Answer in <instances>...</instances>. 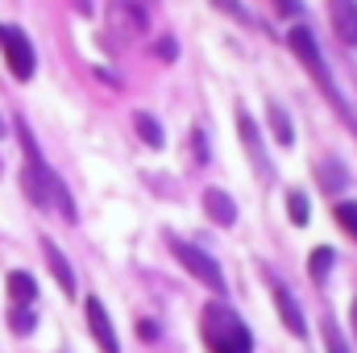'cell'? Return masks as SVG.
I'll list each match as a JSON object with an SVG mask.
<instances>
[{
	"instance_id": "d6986e66",
	"label": "cell",
	"mask_w": 357,
	"mask_h": 353,
	"mask_svg": "<svg viewBox=\"0 0 357 353\" xmlns=\"http://www.w3.org/2000/svg\"><path fill=\"white\" fill-rule=\"evenodd\" d=\"M324 345H328V353H349V345H345V337H341V324L333 320V316H324Z\"/></svg>"
},
{
	"instance_id": "484cf974",
	"label": "cell",
	"mask_w": 357,
	"mask_h": 353,
	"mask_svg": "<svg viewBox=\"0 0 357 353\" xmlns=\"http://www.w3.org/2000/svg\"><path fill=\"white\" fill-rule=\"evenodd\" d=\"M354 333H357V303H354Z\"/></svg>"
},
{
	"instance_id": "8fae6325",
	"label": "cell",
	"mask_w": 357,
	"mask_h": 353,
	"mask_svg": "<svg viewBox=\"0 0 357 353\" xmlns=\"http://www.w3.org/2000/svg\"><path fill=\"white\" fill-rule=\"evenodd\" d=\"M237 129H241V142H245V150H250V158H254V167H258V175H266L270 163H266V150H262V137H258V125H254V117L245 112V108H237Z\"/></svg>"
},
{
	"instance_id": "6da1fadb",
	"label": "cell",
	"mask_w": 357,
	"mask_h": 353,
	"mask_svg": "<svg viewBox=\"0 0 357 353\" xmlns=\"http://www.w3.org/2000/svg\"><path fill=\"white\" fill-rule=\"evenodd\" d=\"M199 329H204V345L212 353H254V337H250L245 320H241L225 299L204 303Z\"/></svg>"
},
{
	"instance_id": "44dd1931",
	"label": "cell",
	"mask_w": 357,
	"mask_h": 353,
	"mask_svg": "<svg viewBox=\"0 0 357 353\" xmlns=\"http://www.w3.org/2000/svg\"><path fill=\"white\" fill-rule=\"evenodd\" d=\"M154 54H158L162 63H175V54H178L175 38H158V42H154Z\"/></svg>"
},
{
	"instance_id": "e0dca14e",
	"label": "cell",
	"mask_w": 357,
	"mask_h": 353,
	"mask_svg": "<svg viewBox=\"0 0 357 353\" xmlns=\"http://www.w3.org/2000/svg\"><path fill=\"white\" fill-rule=\"evenodd\" d=\"M345 179H349V171H345L337 158H324V163H320V183H324V191H337Z\"/></svg>"
},
{
	"instance_id": "5bb4252c",
	"label": "cell",
	"mask_w": 357,
	"mask_h": 353,
	"mask_svg": "<svg viewBox=\"0 0 357 353\" xmlns=\"http://www.w3.org/2000/svg\"><path fill=\"white\" fill-rule=\"evenodd\" d=\"M266 121H270V133H274V142H278V146H295V125H291V117H287V108H282V104H270Z\"/></svg>"
},
{
	"instance_id": "9c48e42d",
	"label": "cell",
	"mask_w": 357,
	"mask_h": 353,
	"mask_svg": "<svg viewBox=\"0 0 357 353\" xmlns=\"http://www.w3.org/2000/svg\"><path fill=\"white\" fill-rule=\"evenodd\" d=\"M204 212H208L212 225H220V229H233V225H237V204H233V195L220 191V187H208V191H204Z\"/></svg>"
},
{
	"instance_id": "7a4b0ae2",
	"label": "cell",
	"mask_w": 357,
	"mask_h": 353,
	"mask_svg": "<svg viewBox=\"0 0 357 353\" xmlns=\"http://www.w3.org/2000/svg\"><path fill=\"white\" fill-rule=\"evenodd\" d=\"M287 46H291V54H295V59H299V63L312 71L316 88L333 100V108H337L345 121H354V117H349V104H345V96L337 91V84H333V71H328V63H324V54H320V46H316V33H312L307 25H291V33H287Z\"/></svg>"
},
{
	"instance_id": "4fadbf2b",
	"label": "cell",
	"mask_w": 357,
	"mask_h": 353,
	"mask_svg": "<svg viewBox=\"0 0 357 353\" xmlns=\"http://www.w3.org/2000/svg\"><path fill=\"white\" fill-rule=\"evenodd\" d=\"M8 295H13V303H25V308H33V299H38V283H33V274H25V270H13V274H8Z\"/></svg>"
},
{
	"instance_id": "7402d4cb",
	"label": "cell",
	"mask_w": 357,
	"mask_h": 353,
	"mask_svg": "<svg viewBox=\"0 0 357 353\" xmlns=\"http://www.w3.org/2000/svg\"><path fill=\"white\" fill-rule=\"evenodd\" d=\"M216 4H220V8H225V13H229L233 21H250V17H245V8H241L237 0H216Z\"/></svg>"
},
{
	"instance_id": "5b68a950",
	"label": "cell",
	"mask_w": 357,
	"mask_h": 353,
	"mask_svg": "<svg viewBox=\"0 0 357 353\" xmlns=\"http://www.w3.org/2000/svg\"><path fill=\"white\" fill-rule=\"evenodd\" d=\"M0 50H4V63H8V71H13V80L17 84H29L33 80V71H38V54H33V42H29V33L25 29H8V25H0Z\"/></svg>"
},
{
	"instance_id": "ba28073f",
	"label": "cell",
	"mask_w": 357,
	"mask_h": 353,
	"mask_svg": "<svg viewBox=\"0 0 357 353\" xmlns=\"http://www.w3.org/2000/svg\"><path fill=\"white\" fill-rule=\"evenodd\" d=\"M42 258H46V266H50V274H54V283L63 287V295H71L75 299V270H71V262H67V254L50 241V237H42Z\"/></svg>"
},
{
	"instance_id": "2e32d148",
	"label": "cell",
	"mask_w": 357,
	"mask_h": 353,
	"mask_svg": "<svg viewBox=\"0 0 357 353\" xmlns=\"http://www.w3.org/2000/svg\"><path fill=\"white\" fill-rule=\"evenodd\" d=\"M8 324H13V333L29 337V333H33V324H38V316H33V308H25V303H13V312H8Z\"/></svg>"
},
{
	"instance_id": "52a82bcc",
	"label": "cell",
	"mask_w": 357,
	"mask_h": 353,
	"mask_svg": "<svg viewBox=\"0 0 357 353\" xmlns=\"http://www.w3.org/2000/svg\"><path fill=\"white\" fill-rule=\"evenodd\" d=\"M328 21H333V33L341 38V46L357 50V0H328Z\"/></svg>"
},
{
	"instance_id": "cb8c5ba5",
	"label": "cell",
	"mask_w": 357,
	"mask_h": 353,
	"mask_svg": "<svg viewBox=\"0 0 357 353\" xmlns=\"http://www.w3.org/2000/svg\"><path fill=\"white\" fill-rule=\"evenodd\" d=\"M137 337H142V341H154V337H158V324L142 320V324H137Z\"/></svg>"
},
{
	"instance_id": "4316f807",
	"label": "cell",
	"mask_w": 357,
	"mask_h": 353,
	"mask_svg": "<svg viewBox=\"0 0 357 353\" xmlns=\"http://www.w3.org/2000/svg\"><path fill=\"white\" fill-rule=\"evenodd\" d=\"M0 129H4V121H0Z\"/></svg>"
},
{
	"instance_id": "9a60e30c",
	"label": "cell",
	"mask_w": 357,
	"mask_h": 353,
	"mask_svg": "<svg viewBox=\"0 0 357 353\" xmlns=\"http://www.w3.org/2000/svg\"><path fill=\"white\" fill-rule=\"evenodd\" d=\"M333 262H337V254H333L328 246H320V250L307 258V274H312L316 283H324V278H328V270H333Z\"/></svg>"
},
{
	"instance_id": "7c38bea8",
	"label": "cell",
	"mask_w": 357,
	"mask_h": 353,
	"mask_svg": "<svg viewBox=\"0 0 357 353\" xmlns=\"http://www.w3.org/2000/svg\"><path fill=\"white\" fill-rule=\"evenodd\" d=\"M133 129H137V137H142L150 150H162V146H167V133H162V125H158L150 112H133Z\"/></svg>"
},
{
	"instance_id": "ffe728a7",
	"label": "cell",
	"mask_w": 357,
	"mask_h": 353,
	"mask_svg": "<svg viewBox=\"0 0 357 353\" xmlns=\"http://www.w3.org/2000/svg\"><path fill=\"white\" fill-rule=\"evenodd\" d=\"M287 216H291V225H307V195L303 191L287 195Z\"/></svg>"
},
{
	"instance_id": "3957f363",
	"label": "cell",
	"mask_w": 357,
	"mask_h": 353,
	"mask_svg": "<svg viewBox=\"0 0 357 353\" xmlns=\"http://www.w3.org/2000/svg\"><path fill=\"white\" fill-rule=\"evenodd\" d=\"M17 137H21V154H25V171H21L25 195H29L38 208H50V195H54L59 175L46 167V158H42V150H38V142H33V133H29L25 121H17Z\"/></svg>"
},
{
	"instance_id": "8992f818",
	"label": "cell",
	"mask_w": 357,
	"mask_h": 353,
	"mask_svg": "<svg viewBox=\"0 0 357 353\" xmlns=\"http://www.w3.org/2000/svg\"><path fill=\"white\" fill-rule=\"evenodd\" d=\"M84 312H88V329H91V337H96V345H100L104 353H121L116 329H112V320H108L104 303H100L96 295H88V299H84Z\"/></svg>"
},
{
	"instance_id": "ac0fdd59",
	"label": "cell",
	"mask_w": 357,
	"mask_h": 353,
	"mask_svg": "<svg viewBox=\"0 0 357 353\" xmlns=\"http://www.w3.org/2000/svg\"><path fill=\"white\" fill-rule=\"evenodd\" d=\"M333 216H337V225H341V229L357 241V204H354V200H341V204L333 208Z\"/></svg>"
},
{
	"instance_id": "d4e9b609",
	"label": "cell",
	"mask_w": 357,
	"mask_h": 353,
	"mask_svg": "<svg viewBox=\"0 0 357 353\" xmlns=\"http://www.w3.org/2000/svg\"><path fill=\"white\" fill-rule=\"evenodd\" d=\"M278 8L282 13H299V0H278Z\"/></svg>"
},
{
	"instance_id": "83f0119b",
	"label": "cell",
	"mask_w": 357,
	"mask_h": 353,
	"mask_svg": "<svg viewBox=\"0 0 357 353\" xmlns=\"http://www.w3.org/2000/svg\"><path fill=\"white\" fill-rule=\"evenodd\" d=\"M0 171H4V163H0Z\"/></svg>"
},
{
	"instance_id": "603a6c76",
	"label": "cell",
	"mask_w": 357,
	"mask_h": 353,
	"mask_svg": "<svg viewBox=\"0 0 357 353\" xmlns=\"http://www.w3.org/2000/svg\"><path fill=\"white\" fill-rule=\"evenodd\" d=\"M191 142H195V163H204V158H208V150H204V129H195Z\"/></svg>"
},
{
	"instance_id": "277c9868",
	"label": "cell",
	"mask_w": 357,
	"mask_h": 353,
	"mask_svg": "<svg viewBox=\"0 0 357 353\" xmlns=\"http://www.w3.org/2000/svg\"><path fill=\"white\" fill-rule=\"evenodd\" d=\"M171 254H175L178 266H183V270H187L195 283H204L212 295H225V291H229V287H225V274H220V266H216V258H212V254H204L199 246L171 237Z\"/></svg>"
},
{
	"instance_id": "30bf717a",
	"label": "cell",
	"mask_w": 357,
	"mask_h": 353,
	"mask_svg": "<svg viewBox=\"0 0 357 353\" xmlns=\"http://www.w3.org/2000/svg\"><path fill=\"white\" fill-rule=\"evenodd\" d=\"M274 308H278V316H282V324L295 333V337H307V320H303V312H299V303H295V295L282 287V283H274Z\"/></svg>"
}]
</instances>
